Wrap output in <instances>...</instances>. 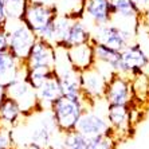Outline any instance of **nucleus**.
Wrapping results in <instances>:
<instances>
[{
  "mask_svg": "<svg viewBox=\"0 0 149 149\" xmlns=\"http://www.w3.org/2000/svg\"><path fill=\"white\" fill-rule=\"evenodd\" d=\"M95 101L89 100L82 95L79 98H70L61 95L50 105V114L55 128L59 133H66L74 130L79 121L81 116L87 108H91Z\"/></svg>",
  "mask_w": 149,
  "mask_h": 149,
  "instance_id": "nucleus-1",
  "label": "nucleus"
},
{
  "mask_svg": "<svg viewBox=\"0 0 149 149\" xmlns=\"http://www.w3.org/2000/svg\"><path fill=\"white\" fill-rule=\"evenodd\" d=\"M58 15L56 4L27 1L22 19L35 32L36 38L52 43L55 39V20Z\"/></svg>",
  "mask_w": 149,
  "mask_h": 149,
  "instance_id": "nucleus-2",
  "label": "nucleus"
},
{
  "mask_svg": "<svg viewBox=\"0 0 149 149\" xmlns=\"http://www.w3.org/2000/svg\"><path fill=\"white\" fill-rule=\"evenodd\" d=\"M4 28L7 30L8 34V50L19 61L24 62L31 46L36 40L35 32L26 24L23 19L7 20Z\"/></svg>",
  "mask_w": 149,
  "mask_h": 149,
  "instance_id": "nucleus-3",
  "label": "nucleus"
},
{
  "mask_svg": "<svg viewBox=\"0 0 149 149\" xmlns=\"http://www.w3.org/2000/svg\"><path fill=\"white\" fill-rule=\"evenodd\" d=\"M6 87H7V95L16 101L24 117L35 114L36 111H42L38 104L36 91L24 78H19Z\"/></svg>",
  "mask_w": 149,
  "mask_h": 149,
  "instance_id": "nucleus-4",
  "label": "nucleus"
},
{
  "mask_svg": "<svg viewBox=\"0 0 149 149\" xmlns=\"http://www.w3.org/2000/svg\"><path fill=\"white\" fill-rule=\"evenodd\" d=\"M102 100L106 105H129L133 104L132 81L126 75L113 73L108 78Z\"/></svg>",
  "mask_w": 149,
  "mask_h": 149,
  "instance_id": "nucleus-5",
  "label": "nucleus"
},
{
  "mask_svg": "<svg viewBox=\"0 0 149 149\" xmlns=\"http://www.w3.org/2000/svg\"><path fill=\"white\" fill-rule=\"evenodd\" d=\"M122 62V75L129 78L142 75L145 69L149 66V56L141 45L139 43H129L121 51Z\"/></svg>",
  "mask_w": 149,
  "mask_h": 149,
  "instance_id": "nucleus-6",
  "label": "nucleus"
},
{
  "mask_svg": "<svg viewBox=\"0 0 149 149\" xmlns=\"http://www.w3.org/2000/svg\"><path fill=\"white\" fill-rule=\"evenodd\" d=\"M133 105H106V120L110 125L111 133L117 140L120 136H129L133 125Z\"/></svg>",
  "mask_w": 149,
  "mask_h": 149,
  "instance_id": "nucleus-7",
  "label": "nucleus"
},
{
  "mask_svg": "<svg viewBox=\"0 0 149 149\" xmlns=\"http://www.w3.org/2000/svg\"><path fill=\"white\" fill-rule=\"evenodd\" d=\"M75 129L79 133H82L86 139L101 134H113L110 125L106 120V116L100 113V111H94L93 106L87 108L82 113Z\"/></svg>",
  "mask_w": 149,
  "mask_h": 149,
  "instance_id": "nucleus-8",
  "label": "nucleus"
},
{
  "mask_svg": "<svg viewBox=\"0 0 149 149\" xmlns=\"http://www.w3.org/2000/svg\"><path fill=\"white\" fill-rule=\"evenodd\" d=\"M108 78L109 77L95 65L85 71H81V85L83 95L91 101L102 100Z\"/></svg>",
  "mask_w": 149,
  "mask_h": 149,
  "instance_id": "nucleus-9",
  "label": "nucleus"
},
{
  "mask_svg": "<svg viewBox=\"0 0 149 149\" xmlns=\"http://www.w3.org/2000/svg\"><path fill=\"white\" fill-rule=\"evenodd\" d=\"M56 61V49L51 42L36 38L24 59L26 67H54Z\"/></svg>",
  "mask_w": 149,
  "mask_h": 149,
  "instance_id": "nucleus-10",
  "label": "nucleus"
},
{
  "mask_svg": "<svg viewBox=\"0 0 149 149\" xmlns=\"http://www.w3.org/2000/svg\"><path fill=\"white\" fill-rule=\"evenodd\" d=\"M91 39L102 42L118 51H122L130 43L132 34L129 30H125L121 26L108 23V24L97 26L95 34L91 35Z\"/></svg>",
  "mask_w": 149,
  "mask_h": 149,
  "instance_id": "nucleus-11",
  "label": "nucleus"
},
{
  "mask_svg": "<svg viewBox=\"0 0 149 149\" xmlns=\"http://www.w3.org/2000/svg\"><path fill=\"white\" fill-rule=\"evenodd\" d=\"M89 42H91L90 30L83 23L82 17H74V19H71L70 24L67 26L62 38L59 39L54 46L61 47V49H70L73 46L89 43Z\"/></svg>",
  "mask_w": 149,
  "mask_h": 149,
  "instance_id": "nucleus-12",
  "label": "nucleus"
},
{
  "mask_svg": "<svg viewBox=\"0 0 149 149\" xmlns=\"http://www.w3.org/2000/svg\"><path fill=\"white\" fill-rule=\"evenodd\" d=\"M87 17L95 27L108 24L113 20L111 0H85L82 10V19Z\"/></svg>",
  "mask_w": 149,
  "mask_h": 149,
  "instance_id": "nucleus-13",
  "label": "nucleus"
},
{
  "mask_svg": "<svg viewBox=\"0 0 149 149\" xmlns=\"http://www.w3.org/2000/svg\"><path fill=\"white\" fill-rule=\"evenodd\" d=\"M26 66L10 51L4 50L0 51V83L8 86L10 83L19 78H24Z\"/></svg>",
  "mask_w": 149,
  "mask_h": 149,
  "instance_id": "nucleus-14",
  "label": "nucleus"
},
{
  "mask_svg": "<svg viewBox=\"0 0 149 149\" xmlns=\"http://www.w3.org/2000/svg\"><path fill=\"white\" fill-rule=\"evenodd\" d=\"M91 45L94 49L95 63H102L113 73H122V62H121V51L113 49L110 46L105 45L102 42L91 39Z\"/></svg>",
  "mask_w": 149,
  "mask_h": 149,
  "instance_id": "nucleus-15",
  "label": "nucleus"
},
{
  "mask_svg": "<svg viewBox=\"0 0 149 149\" xmlns=\"http://www.w3.org/2000/svg\"><path fill=\"white\" fill-rule=\"evenodd\" d=\"M66 52L71 66L78 71H85L95 65V56H94V49L91 42L73 46L70 49H66Z\"/></svg>",
  "mask_w": 149,
  "mask_h": 149,
  "instance_id": "nucleus-16",
  "label": "nucleus"
},
{
  "mask_svg": "<svg viewBox=\"0 0 149 149\" xmlns=\"http://www.w3.org/2000/svg\"><path fill=\"white\" fill-rule=\"evenodd\" d=\"M55 130H58V129L55 128V124H54L51 114H50L47 121L43 120L40 124L32 129L28 141L35 142L36 145L42 146L43 149H49L55 139Z\"/></svg>",
  "mask_w": 149,
  "mask_h": 149,
  "instance_id": "nucleus-17",
  "label": "nucleus"
},
{
  "mask_svg": "<svg viewBox=\"0 0 149 149\" xmlns=\"http://www.w3.org/2000/svg\"><path fill=\"white\" fill-rule=\"evenodd\" d=\"M36 97H38V104L40 110H49L50 105L62 95V91H61V86H59V81L58 77H54V78H50L49 81H46L43 85L36 89Z\"/></svg>",
  "mask_w": 149,
  "mask_h": 149,
  "instance_id": "nucleus-18",
  "label": "nucleus"
},
{
  "mask_svg": "<svg viewBox=\"0 0 149 149\" xmlns=\"http://www.w3.org/2000/svg\"><path fill=\"white\" fill-rule=\"evenodd\" d=\"M23 117L24 116L22 113V109L17 105V102L14 98L7 95L0 105V125L14 129L15 126L19 125Z\"/></svg>",
  "mask_w": 149,
  "mask_h": 149,
  "instance_id": "nucleus-19",
  "label": "nucleus"
},
{
  "mask_svg": "<svg viewBox=\"0 0 149 149\" xmlns=\"http://www.w3.org/2000/svg\"><path fill=\"white\" fill-rule=\"evenodd\" d=\"M113 16L120 19L139 22L141 17V11L136 6L134 0H111Z\"/></svg>",
  "mask_w": 149,
  "mask_h": 149,
  "instance_id": "nucleus-20",
  "label": "nucleus"
},
{
  "mask_svg": "<svg viewBox=\"0 0 149 149\" xmlns=\"http://www.w3.org/2000/svg\"><path fill=\"white\" fill-rule=\"evenodd\" d=\"M54 77H56L55 67H26L24 71V79L35 90Z\"/></svg>",
  "mask_w": 149,
  "mask_h": 149,
  "instance_id": "nucleus-21",
  "label": "nucleus"
},
{
  "mask_svg": "<svg viewBox=\"0 0 149 149\" xmlns=\"http://www.w3.org/2000/svg\"><path fill=\"white\" fill-rule=\"evenodd\" d=\"M85 0H55L59 14L71 17H82Z\"/></svg>",
  "mask_w": 149,
  "mask_h": 149,
  "instance_id": "nucleus-22",
  "label": "nucleus"
},
{
  "mask_svg": "<svg viewBox=\"0 0 149 149\" xmlns=\"http://www.w3.org/2000/svg\"><path fill=\"white\" fill-rule=\"evenodd\" d=\"M86 142L87 139L82 133L78 132L77 129L62 133L61 144H62L63 149H85L86 148Z\"/></svg>",
  "mask_w": 149,
  "mask_h": 149,
  "instance_id": "nucleus-23",
  "label": "nucleus"
},
{
  "mask_svg": "<svg viewBox=\"0 0 149 149\" xmlns=\"http://www.w3.org/2000/svg\"><path fill=\"white\" fill-rule=\"evenodd\" d=\"M117 142L113 134H101L87 139L85 149H117Z\"/></svg>",
  "mask_w": 149,
  "mask_h": 149,
  "instance_id": "nucleus-24",
  "label": "nucleus"
},
{
  "mask_svg": "<svg viewBox=\"0 0 149 149\" xmlns=\"http://www.w3.org/2000/svg\"><path fill=\"white\" fill-rule=\"evenodd\" d=\"M27 1L28 0H4V7H6L8 20L22 19Z\"/></svg>",
  "mask_w": 149,
  "mask_h": 149,
  "instance_id": "nucleus-25",
  "label": "nucleus"
},
{
  "mask_svg": "<svg viewBox=\"0 0 149 149\" xmlns=\"http://www.w3.org/2000/svg\"><path fill=\"white\" fill-rule=\"evenodd\" d=\"M14 129L0 125V149H14Z\"/></svg>",
  "mask_w": 149,
  "mask_h": 149,
  "instance_id": "nucleus-26",
  "label": "nucleus"
},
{
  "mask_svg": "<svg viewBox=\"0 0 149 149\" xmlns=\"http://www.w3.org/2000/svg\"><path fill=\"white\" fill-rule=\"evenodd\" d=\"M8 50V34L6 28H0V51Z\"/></svg>",
  "mask_w": 149,
  "mask_h": 149,
  "instance_id": "nucleus-27",
  "label": "nucleus"
},
{
  "mask_svg": "<svg viewBox=\"0 0 149 149\" xmlns=\"http://www.w3.org/2000/svg\"><path fill=\"white\" fill-rule=\"evenodd\" d=\"M8 17L6 14V7H4V0H0V28H3L7 23Z\"/></svg>",
  "mask_w": 149,
  "mask_h": 149,
  "instance_id": "nucleus-28",
  "label": "nucleus"
},
{
  "mask_svg": "<svg viewBox=\"0 0 149 149\" xmlns=\"http://www.w3.org/2000/svg\"><path fill=\"white\" fill-rule=\"evenodd\" d=\"M15 149H43L42 146H39V145H36L35 142H31V141H26V142H23L22 145H15Z\"/></svg>",
  "mask_w": 149,
  "mask_h": 149,
  "instance_id": "nucleus-29",
  "label": "nucleus"
},
{
  "mask_svg": "<svg viewBox=\"0 0 149 149\" xmlns=\"http://www.w3.org/2000/svg\"><path fill=\"white\" fill-rule=\"evenodd\" d=\"M6 97H7V87L0 83V105H1V102L4 101Z\"/></svg>",
  "mask_w": 149,
  "mask_h": 149,
  "instance_id": "nucleus-30",
  "label": "nucleus"
},
{
  "mask_svg": "<svg viewBox=\"0 0 149 149\" xmlns=\"http://www.w3.org/2000/svg\"><path fill=\"white\" fill-rule=\"evenodd\" d=\"M141 17H144V19H145L146 24L149 26V7L146 8V10H145V11H144V12H142V14H141Z\"/></svg>",
  "mask_w": 149,
  "mask_h": 149,
  "instance_id": "nucleus-31",
  "label": "nucleus"
},
{
  "mask_svg": "<svg viewBox=\"0 0 149 149\" xmlns=\"http://www.w3.org/2000/svg\"><path fill=\"white\" fill-rule=\"evenodd\" d=\"M28 1H36V3H46V4H55V0H28Z\"/></svg>",
  "mask_w": 149,
  "mask_h": 149,
  "instance_id": "nucleus-32",
  "label": "nucleus"
},
{
  "mask_svg": "<svg viewBox=\"0 0 149 149\" xmlns=\"http://www.w3.org/2000/svg\"><path fill=\"white\" fill-rule=\"evenodd\" d=\"M49 149H63V148H49Z\"/></svg>",
  "mask_w": 149,
  "mask_h": 149,
  "instance_id": "nucleus-33",
  "label": "nucleus"
},
{
  "mask_svg": "<svg viewBox=\"0 0 149 149\" xmlns=\"http://www.w3.org/2000/svg\"><path fill=\"white\" fill-rule=\"evenodd\" d=\"M14 149H15V148H14Z\"/></svg>",
  "mask_w": 149,
  "mask_h": 149,
  "instance_id": "nucleus-34",
  "label": "nucleus"
}]
</instances>
